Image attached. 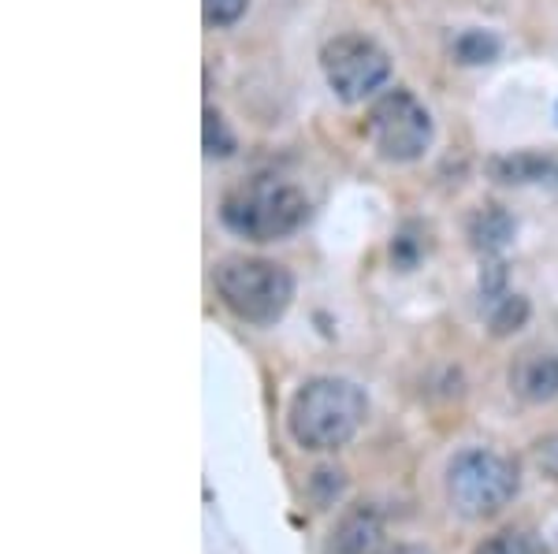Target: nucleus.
Returning <instances> with one entry per match:
<instances>
[{
    "mask_svg": "<svg viewBox=\"0 0 558 554\" xmlns=\"http://www.w3.org/2000/svg\"><path fill=\"white\" fill-rule=\"evenodd\" d=\"M518 466L499 451L488 446H470L454 454L447 466V498L470 521H492L514 503L518 495Z\"/></svg>",
    "mask_w": 558,
    "mask_h": 554,
    "instance_id": "obj_3",
    "label": "nucleus"
},
{
    "mask_svg": "<svg viewBox=\"0 0 558 554\" xmlns=\"http://www.w3.org/2000/svg\"><path fill=\"white\" fill-rule=\"evenodd\" d=\"M365 138L391 164H410L432 146V115L410 89H387L365 115Z\"/></svg>",
    "mask_w": 558,
    "mask_h": 554,
    "instance_id": "obj_5",
    "label": "nucleus"
},
{
    "mask_svg": "<svg viewBox=\"0 0 558 554\" xmlns=\"http://www.w3.org/2000/svg\"><path fill=\"white\" fill-rule=\"evenodd\" d=\"M320 71L339 101L357 104L391 78V57L365 34H339L320 49Z\"/></svg>",
    "mask_w": 558,
    "mask_h": 554,
    "instance_id": "obj_6",
    "label": "nucleus"
},
{
    "mask_svg": "<svg viewBox=\"0 0 558 554\" xmlns=\"http://www.w3.org/2000/svg\"><path fill=\"white\" fill-rule=\"evenodd\" d=\"M220 220L231 235L246 238V243H279L310 220V198L283 178H246L223 194Z\"/></svg>",
    "mask_w": 558,
    "mask_h": 554,
    "instance_id": "obj_2",
    "label": "nucleus"
},
{
    "mask_svg": "<svg viewBox=\"0 0 558 554\" xmlns=\"http://www.w3.org/2000/svg\"><path fill=\"white\" fill-rule=\"evenodd\" d=\"M384 551V517L376 506H354L336 521L324 540V554H380Z\"/></svg>",
    "mask_w": 558,
    "mask_h": 554,
    "instance_id": "obj_7",
    "label": "nucleus"
},
{
    "mask_svg": "<svg viewBox=\"0 0 558 554\" xmlns=\"http://www.w3.org/2000/svg\"><path fill=\"white\" fill-rule=\"evenodd\" d=\"M250 0H202V15L209 26H231L242 20Z\"/></svg>",
    "mask_w": 558,
    "mask_h": 554,
    "instance_id": "obj_15",
    "label": "nucleus"
},
{
    "mask_svg": "<svg viewBox=\"0 0 558 554\" xmlns=\"http://www.w3.org/2000/svg\"><path fill=\"white\" fill-rule=\"evenodd\" d=\"M387 554H428V551H421V547H395V551H387Z\"/></svg>",
    "mask_w": 558,
    "mask_h": 554,
    "instance_id": "obj_18",
    "label": "nucleus"
},
{
    "mask_svg": "<svg viewBox=\"0 0 558 554\" xmlns=\"http://www.w3.org/2000/svg\"><path fill=\"white\" fill-rule=\"evenodd\" d=\"M499 38H495L492 30H462L451 45L454 60L462 67H481V64H492V60H499Z\"/></svg>",
    "mask_w": 558,
    "mask_h": 554,
    "instance_id": "obj_11",
    "label": "nucleus"
},
{
    "mask_svg": "<svg viewBox=\"0 0 558 554\" xmlns=\"http://www.w3.org/2000/svg\"><path fill=\"white\" fill-rule=\"evenodd\" d=\"M473 554H544V551H539V543H536L533 532L502 529V532L488 535V540H484Z\"/></svg>",
    "mask_w": 558,
    "mask_h": 554,
    "instance_id": "obj_13",
    "label": "nucleus"
},
{
    "mask_svg": "<svg viewBox=\"0 0 558 554\" xmlns=\"http://www.w3.org/2000/svg\"><path fill=\"white\" fill-rule=\"evenodd\" d=\"M488 175L495 183L507 186H529V183H558V157L536 153V149H518L488 160Z\"/></svg>",
    "mask_w": 558,
    "mask_h": 554,
    "instance_id": "obj_9",
    "label": "nucleus"
},
{
    "mask_svg": "<svg viewBox=\"0 0 558 554\" xmlns=\"http://www.w3.org/2000/svg\"><path fill=\"white\" fill-rule=\"evenodd\" d=\"M202 141L209 157H231L235 153V134L228 131L223 115L216 109H205V127H202Z\"/></svg>",
    "mask_w": 558,
    "mask_h": 554,
    "instance_id": "obj_14",
    "label": "nucleus"
},
{
    "mask_svg": "<svg viewBox=\"0 0 558 554\" xmlns=\"http://www.w3.org/2000/svg\"><path fill=\"white\" fill-rule=\"evenodd\" d=\"M510 391L521 402H533V406H544V402L558 398V354L551 350H525L510 365Z\"/></svg>",
    "mask_w": 558,
    "mask_h": 554,
    "instance_id": "obj_8",
    "label": "nucleus"
},
{
    "mask_svg": "<svg viewBox=\"0 0 558 554\" xmlns=\"http://www.w3.org/2000/svg\"><path fill=\"white\" fill-rule=\"evenodd\" d=\"M525 320H529V298H521V294H502V298L492 306L488 328L495 338H507V335L521 332Z\"/></svg>",
    "mask_w": 558,
    "mask_h": 554,
    "instance_id": "obj_12",
    "label": "nucleus"
},
{
    "mask_svg": "<svg viewBox=\"0 0 558 554\" xmlns=\"http://www.w3.org/2000/svg\"><path fill=\"white\" fill-rule=\"evenodd\" d=\"M365 417L368 398L354 380L317 377L294 391L291 409H287V432L302 451L328 454L354 440Z\"/></svg>",
    "mask_w": 558,
    "mask_h": 554,
    "instance_id": "obj_1",
    "label": "nucleus"
},
{
    "mask_svg": "<svg viewBox=\"0 0 558 554\" xmlns=\"http://www.w3.org/2000/svg\"><path fill=\"white\" fill-rule=\"evenodd\" d=\"M481 294L492 301V306L502 298V294H510V291H507V264H488V268H484V275H481Z\"/></svg>",
    "mask_w": 558,
    "mask_h": 554,
    "instance_id": "obj_16",
    "label": "nucleus"
},
{
    "mask_svg": "<svg viewBox=\"0 0 558 554\" xmlns=\"http://www.w3.org/2000/svg\"><path fill=\"white\" fill-rule=\"evenodd\" d=\"M216 294L246 324H276L294 298V280L265 257H228L216 264Z\"/></svg>",
    "mask_w": 558,
    "mask_h": 554,
    "instance_id": "obj_4",
    "label": "nucleus"
},
{
    "mask_svg": "<svg viewBox=\"0 0 558 554\" xmlns=\"http://www.w3.org/2000/svg\"><path fill=\"white\" fill-rule=\"evenodd\" d=\"M536 461H539V469L551 472V477L558 480V440L539 443V446H536Z\"/></svg>",
    "mask_w": 558,
    "mask_h": 554,
    "instance_id": "obj_17",
    "label": "nucleus"
},
{
    "mask_svg": "<svg viewBox=\"0 0 558 554\" xmlns=\"http://www.w3.org/2000/svg\"><path fill=\"white\" fill-rule=\"evenodd\" d=\"M514 231H518L514 217L495 201L476 205L470 212V220H465V235H470L473 249H481V254H499V249H507L514 243Z\"/></svg>",
    "mask_w": 558,
    "mask_h": 554,
    "instance_id": "obj_10",
    "label": "nucleus"
}]
</instances>
